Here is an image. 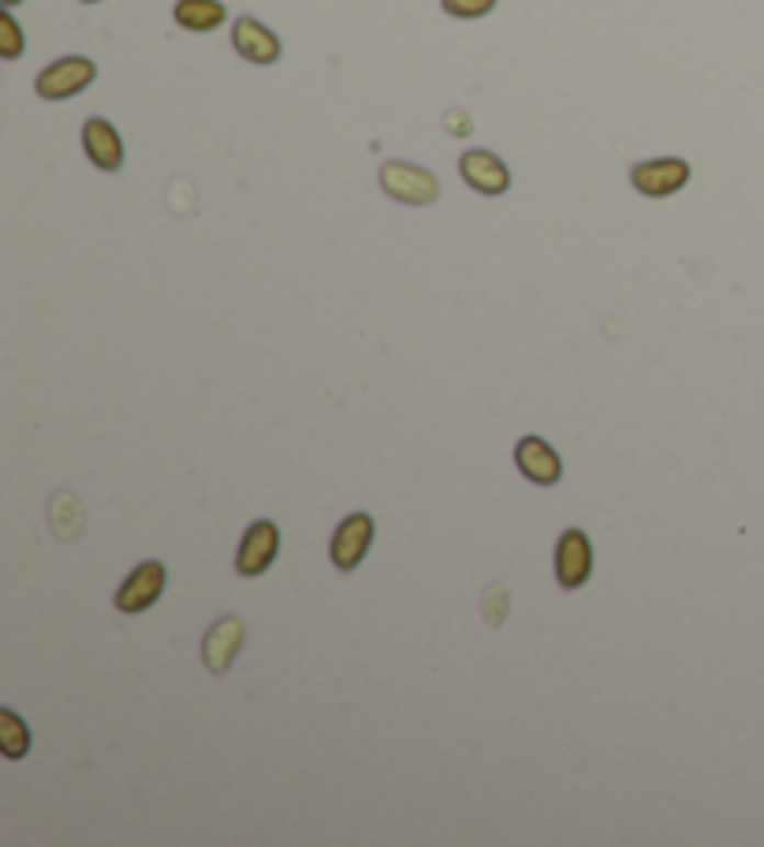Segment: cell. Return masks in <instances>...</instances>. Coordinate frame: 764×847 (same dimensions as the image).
<instances>
[{
    "instance_id": "cell-1",
    "label": "cell",
    "mask_w": 764,
    "mask_h": 847,
    "mask_svg": "<svg viewBox=\"0 0 764 847\" xmlns=\"http://www.w3.org/2000/svg\"><path fill=\"white\" fill-rule=\"evenodd\" d=\"M381 187L384 194H392L395 202L403 205H429L437 202L440 194V183L437 176L426 172L418 165H407V161H389L381 168Z\"/></svg>"
},
{
    "instance_id": "cell-2",
    "label": "cell",
    "mask_w": 764,
    "mask_h": 847,
    "mask_svg": "<svg viewBox=\"0 0 764 847\" xmlns=\"http://www.w3.org/2000/svg\"><path fill=\"white\" fill-rule=\"evenodd\" d=\"M98 79V68L87 56H64V60L49 64L42 75H37L34 90L42 93L45 101H64V98H75Z\"/></svg>"
},
{
    "instance_id": "cell-3",
    "label": "cell",
    "mask_w": 764,
    "mask_h": 847,
    "mask_svg": "<svg viewBox=\"0 0 764 847\" xmlns=\"http://www.w3.org/2000/svg\"><path fill=\"white\" fill-rule=\"evenodd\" d=\"M593 576V545L589 534L571 526V531L560 534L555 542V582L563 590H582Z\"/></svg>"
},
{
    "instance_id": "cell-4",
    "label": "cell",
    "mask_w": 764,
    "mask_h": 847,
    "mask_svg": "<svg viewBox=\"0 0 764 847\" xmlns=\"http://www.w3.org/2000/svg\"><path fill=\"white\" fill-rule=\"evenodd\" d=\"M277 553H280V526L272 520L250 523L239 542V553H235V571L247 579L266 576L272 568V560H277Z\"/></svg>"
},
{
    "instance_id": "cell-5",
    "label": "cell",
    "mask_w": 764,
    "mask_h": 847,
    "mask_svg": "<svg viewBox=\"0 0 764 847\" xmlns=\"http://www.w3.org/2000/svg\"><path fill=\"white\" fill-rule=\"evenodd\" d=\"M165 579H168L165 564L143 560L124 582H120V590H116V598L112 601H116L120 613H146V609L165 594Z\"/></svg>"
},
{
    "instance_id": "cell-6",
    "label": "cell",
    "mask_w": 764,
    "mask_h": 847,
    "mask_svg": "<svg viewBox=\"0 0 764 847\" xmlns=\"http://www.w3.org/2000/svg\"><path fill=\"white\" fill-rule=\"evenodd\" d=\"M373 531H377L373 515H366V512L347 515V520L336 526L328 553H333V564L339 571H355L358 564L366 560V553H370V545H373Z\"/></svg>"
},
{
    "instance_id": "cell-7",
    "label": "cell",
    "mask_w": 764,
    "mask_h": 847,
    "mask_svg": "<svg viewBox=\"0 0 764 847\" xmlns=\"http://www.w3.org/2000/svg\"><path fill=\"white\" fill-rule=\"evenodd\" d=\"M243 638H247V627H243L239 616H221L216 624L205 632L202 638V661L210 672L224 676L232 668V661L239 657L243 649Z\"/></svg>"
},
{
    "instance_id": "cell-8",
    "label": "cell",
    "mask_w": 764,
    "mask_h": 847,
    "mask_svg": "<svg viewBox=\"0 0 764 847\" xmlns=\"http://www.w3.org/2000/svg\"><path fill=\"white\" fill-rule=\"evenodd\" d=\"M686 180H690V165L678 157H656V161H645L630 172V183L649 199H667V194L683 191Z\"/></svg>"
},
{
    "instance_id": "cell-9",
    "label": "cell",
    "mask_w": 764,
    "mask_h": 847,
    "mask_svg": "<svg viewBox=\"0 0 764 847\" xmlns=\"http://www.w3.org/2000/svg\"><path fill=\"white\" fill-rule=\"evenodd\" d=\"M515 467L537 486H555L563 478V459L544 437H523L515 445Z\"/></svg>"
},
{
    "instance_id": "cell-10",
    "label": "cell",
    "mask_w": 764,
    "mask_h": 847,
    "mask_svg": "<svg viewBox=\"0 0 764 847\" xmlns=\"http://www.w3.org/2000/svg\"><path fill=\"white\" fill-rule=\"evenodd\" d=\"M459 172L478 194H504L507 187H512L507 165L499 161L496 154H488V149H467V154L459 157Z\"/></svg>"
},
{
    "instance_id": "cell-11",
    "label": "cell",
    "mask_w": 764,
    "mask_h": 847,
    "mask_svg": "<svg viewBox=\"0 0 764 847\" xmlns=\"http://www.w3.org/2000/svg\"><path fill=\"white\" fill-rule=\"evenodd\" d=\"M232 45H235V53L250 64H277L280 60V37L250 15H243L239 23L232 26Z\"/></svg>"
},
{
    "instance_id": "cell-12",
    "label": "cell",
    "mask_w": 764,
    "mask_h": 847,
    "mask_svg": "<svg viewBox=\"0 0 764 847\" xmlns=\"http://www.w3.org/2000/svg\"><path fill=\"white\" fill-rule=\"evenodd\" d=\"M82 146H87V157L101 172H116V168L124 165V143H120V131L112 127L109 120H87Z\"/></svg>"
},
{
    "instance_id": "cell-13",
    "label": "cell",
    "mask_w": 764,
    "mask_h": 847,
    "mask_svg": "<svg viewBox=\"0 0 764 847\" xmlns=\"http://www.w3.org/2000/svg\"><path fill=\"white\" fill-rule=\"evenodd\" d=\"M224 19H228V12H224L221 0H179L176 4V23L194 34L216 31Z\"/></svg>"
},
{
    "instance_id": "cell-14",
    "label": "cell",
    "mask_w": 764,
    "mask_h": 847,
    "mask_svg": "<svg viewBox=\"0 0 764 847\" xmlns=\"http://www.w3.org/2000/svg\"><path fill=\"white\" fill-rule=\"evenodd\" d=\"M31 724H26L23 717H19L15 710H0V750H4V758H26L31 755Z\"/></svg>"
},
{
    "instance_id": "cell-15",
    "label": "cell",
    "mask_w": 764,
    "mask_h": 847,
    "mask_svg": "<svg viewBox=\"0 0 764 847\" xmlns=\"http://www.w3.org/2000/svg\"><path fill=\"white\" fill-rule=\"evenodd\" d=\"M0 34H4L0 56H4V60H15V56L23 53V34H19V23L12 15H0Z\"/></svg>"
},
{
    "instance_id": "cell-16",
    "label": "cell",
    "mask_w": 764,
    "mask_h": 847,
    "mask_svg": "<svg viewBox=\"0 0 764 847\" xmlns=\"http://www.w3.org/2000/svg\"><path fill=\"white\" fill-rule=\"evenodd\" d=\"M496 8V0H445V12L459 15V19H478L488 15Z\"/></svg>"
},
{
    "instance_id": "cell-17",
    "label": "cell",
    "mask_w": 764,
    "mask_h": 847,
    "mask_svg": "<svg viewBox=\"0 0 764 847\" xmlns=\"http://www.w3.org/2000/svg\"><path fill=\"white\" fill-rule=\"evenodd\" d=\"M448 124H451V127H456V131H459V135H462V131H467V116H462V112H456V116H451V120H448Z\"/></svg>"
},
{
    "instance_id": "cell-18",
    "label": "cell",
    "mask_w": 764,
    "mask_h": 847,
    "mask_svg": "<svg viewBox=\"0 0 764 847\" xmlns=\"http://www.w3.org/2000/svg\"><path fill=\"white\" fill-rule=\"evenodd\" d=\"M82 4H98V0H82Z\"/></svg>"
},
{
    "instance_id": "cell-19",
    "label": "cell",
    "mask_w": 764,
    "mask_h": 847,
    "mask_svg": "<svg viewBox=\"0 0 764 847\" xmlns=\"http://www.w3.org/2000/svg\"><path fill=\"white\" fill-rule=\"evenodd\" d=\"M4 4H15V0H4Z\"/></svg>"
}]
</instances>
